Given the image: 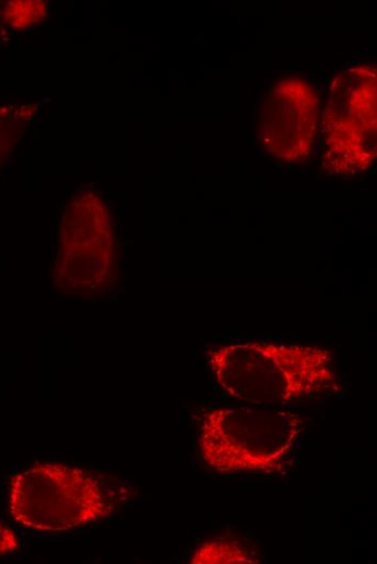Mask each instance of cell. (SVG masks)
Instances as JSON below:
<instances>
[{"instance_id": "obj_7", "label": "cell", "mask_w": 377, "mask_h": 564, "mask_svg": "<svg viewBox=\"0 0 377 564\" xmlns=\"http://www.w3.org/2000/svg\"><path fill=\"white\" fill-rule=\"evenodd\" d=\"M253 551L243 539L216 537L198 546L190 559L193 564L257 563Z\"/></svg>"}, {"instance_id": "obj_8", "label": "cell", "mask_w": 377, "mask_h": 564, "mask_svg": "<svg viewBox=\"0 0 377 564\" xmlns=\"http://www.w3.org/2000/svg\"><path fill=\"white\" fill-rule=\"evenodd\" d=\"M35 103L0 105V166L37 113Z\"/></svg>"}, {"instance_id": "obj_5", "label": "cell", "mask_w": 377, "mask_h": 564, "mask_svg": "<svg viewBox=\"0 0 377 564\" xmlns=\"http://www.w3.org/2000/svg\"><path fill=\"white\" fill-rule=\"evenodd\" d=\"M58 247L56 283L66 292L92 294L108 283L115 266L114 234L108 210L95 193L74 196L64 214Z\"/></svg>"}, {"instance_id": "obj_1", "label": "cell", "mask_w": 377, "mask_h": 564, "mask_svg": "<svg viewBox=\"0 0 377 564\" xmlns=\"http://www.w3.org/2000/svg\"><path fill=\"white\" fill-rule=\"evenodd\" d=\"M209 364L224 393L250 403L311 399L338 386L332 352L318 346L233 343L213 349Z\"/></svg>"}, {"instance_id": "obj_4", "label": "cell", "mask_w": 377, "mask_h": 564, "mask_svg": "<svg viewBox=\"0 0 377 564\" xmlns=\"http://www.w3.org/2000/svg\"><path fill=\"white\" fill-rule=\"evenodd\" d=\"M323 128L324 171L350 176L372 165L376 157L375 67H351L332 81Z\"/></svg>"}, {"instance_id": "obj_3", "label": "cell", "mask_w": 377, "mask_h": 564, "mask_svg": "<svg viewBox=\"0 0 377 564\" xmlns=\"http://www.w3.org/2000/svg\"><path fill=\"white\" fill-rule=\"evenodd\" d=\"M8 508L12 518L28 529L58 533L102 520L114 505L88 471L37 462L12 477Z\"/></svg>"}, {"instance_id": "obj_6", "label": "cell", "mask_w": 377, "mask_h": 564, "mask_svg": "<svg viewBox=\"0 0 377 564\" xmlns=\"http://www.w3.org/2000/svg\"><path fill=\"white\" fill-rule=\"evenodd\" d=\"M318 99L303 79L278 80L265 95L259 112V136L265 151L287 161L304 159L313 148Z\"/></svg>"}, {"instance_id": "obj_10", "label": "cell", "mask_w": 377, "mask_h": 564, "mask_svg": "<svg viewBox=\"0 0 377 564\" xmlns=\"http://www.w3.org/2000/svg\"><path fill=\"white\" fill-rule=\"evenodd\" d=\"M18 540L14 533L0 522V556L14 552Z\"/></svg>"}, {"instance_id": "obj_9", "label": "cell", "mask_w": 377, "mask_h": 564, "mask_svg": "<svg viewBox=\"0 0 377 564\" xmlns=\"http://www.w3.org/2000/svg\"><path fill=\"white\" fill-rule=\"evenodd\" d=\"M48 13V4L41 0H15L4 4L3 21L14 29H25L40 23Z\"/></svg>"}, {"instance_id": "obj_2", "label": "cell", "mask_w": 377, "mask_h": 564, "mask_svg": "<svg viewBox=\"0 0 377 564\" xmlns=\"http://www.w3.org/2000/svg\"><path fill=\"white\" fill-rule=\"evenodd\" d=\"M300 431V418L288 411L218 407L202 419L198 448L218 472L272 473L285 463Z\"/></svg>"}]
</instances>
